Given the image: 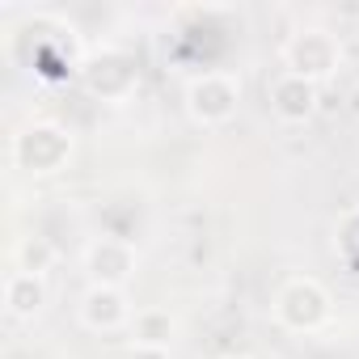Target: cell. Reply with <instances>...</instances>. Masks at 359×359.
I'll return each instance as SVG.
<instances>
[{
  "label": "cell",
  "mask_w": 359,
  "mask_h": 359,
  "mask_svg": "<svg viewBox=\"0 0 359 359\" xmlns=\"http://www.w3.org/2000/svg\"><path fill=\"white\" fill-rule=\"evenodd\" d=\"M173 338H177V317L169 309L148 304V309L131 313V346H161V351H169Z\"/></svg>",
  "instance_id": "cell-10"
},
{
  "label": "cell",
  "mask_w": 359,
  "mask_h": 359,
  "mask_svg": "<svg viewBox=\"0 0 359 359\" xmlns=\"http://www.w3.org/2000/svg\"><path fill=\"white\" fill-rule=\"evenodd\" d=\"M338 68H342V43L321 26H304L283 43V72H292V76L325 85Z\"/></svg>",
  "instance_id": "cell-2"
},
{
  "label": "cell",
  "mask_w": 359,
  "mask_h": 359,
  "mask_svg": "<svg viewBox=\"0 0 359 359\" xmlns=\"http://www.w3.org/2000/svg\"><path fill=\"white\" fill-rule=\"evenodd\" d=\"M76 152V140L64 123H30L13 135V165L30 177L60 173Z\"/></svg>",
  "instance_id": "cell-1"
},
{
  "label": "cell",
  "mask_w": 359,
  "mask_h": 359,
  "mask_svg": "<svg viewBox=\"0 0 359 359\" xmlns=\"http://www.w3.org/2000/svg\"><path fill=\"white\" fill-rule=\"evenodd\" d=\"M334 304H330V292L317 283V279H287L275 296V321L287 330V334H317L325 321H330Z\"/></svg>",
  "instance_id": "cell-3"
},
{
  "label": "cell",
  "mask_w": 359,
  "mask_h": 359,
  "mask_svg": "<svg viewBox=\"0 0 359 359\" xmlns=\"http://www.w3.org/2000/svg\"><path fill=\"white\" fill-rule=\"evenodd\" d=\"M81 81L97 102H127L140 89V68L127 51H102L81 68Z\"/></svg>",
  "instance_id": "cell-5"
},
{
  "label": "cell",
  "mask_w": 359,
  "mask_h": 359,
  "mask_svg": "<svg viewBox=\"0 0 359 359\" xmlns=\"http://www.w3.org/2000/svg\"><path fill=\"white\" fill-rule=\"evenodd\" d=\"M135 266H140V254L123 237H97L85 250V271L93 279V287H118L123 292L135 279Z\"/></svg>",
  "instance_id": "cell-6"
},
{
  "label": "cell",
  "mask_w": 359,
  "mask_h": 359,
  "mask_svg": "<svg viewBox=\"0 0 359 359\" xmlns=\"http://www.w3.org/2000/svg\"><path fill=\"white\" fill-rule=\"evenodd\" d=\"M127 359H169V351H161V346H131Z\"/></svg>",
  "instance_id": "cell-13"
},
{
  "label": "cell",
  "mask_w": 359,
  "mask_h": 359,
  "mask_svg": "<svg viewBox=\"0 0 359 359\" xmlns=\"http://www.w3.org/2000/svg\"><path fill=\"white\" fill-rule=\"evenodd\" d=\"M220 359H241V355H220Z\"/></svg>",
  "instance_id": "cell-14"
},
{
  "label": "cell",
  "mask_w": 359,
  "mask_h": 359,
  "mask_svg": "<svg viewBox=\"0 0 359 359\" xmlns=\"http://www.w3.org/2000/svg\"><path fill=\"white\" fill-rule=\"evenodd\" d=\"M334 250H338L351 266H359V208L342 212V220L334 224Z\"/></svg>",
  "instance_id": "cell-12"
},
{
  "label": "cell",
  "mask_w": 359,
  "mask_h": 359,
  "mask_svg": "<svg viewBox=\"0 0 359 359\" xmlns=\"http://www.w3.org/2000/svg\"><path fill=\"white\" fill-rule=\"evenodd\" d=\"M266 102H271V114L287 127H300L317 114L321 106V85L304 81V76H292V72H279L266 89Z\"/></svg>",
  "instance_id": "cell-7"
},
{
  "label": "cell",
  "mask_w": 359,
  "mask_h": 359,
  "mask_svg": "<svg viewBox=\"0 0 359 359\" xmlns=\"http://www.w3.org/2000/svg\"><path fill=\"white\" fill-rule=\"evenodd\" d=\"M81 325L93 334H114L131 325V304L118 287H89L81 296Z\"/></svg>",
  "instance_id": "cell-8"
},
{
  "label": "cell",
  "mask_w": 359,
  "mask_h": 359,
  "mask_svg": "<svg viewBox=\"0 0 359 359\" xmlns=\"http://www.w3.org/2000/svg\"><path fill=\"white\" fill-rule=\"evenodd\" d=\"M13 262H18V271H26V275H47V271L55 266V245H51L47 237H22L18 250H13Z\"/></svg>",
  "instance_id": "cell-11"
},
{
  "label": "cell",
  "mask_w": 359,
  "mask_h": 359,
  "mask_svg": "<svg viewBox=\"0 0 359 359\" xmlns=\"http://www.w3.org/2000/svg\"><path fill=\"white\" fill-rule=\"evenodd\" d=\"M5 309H9V317H18V321H34V317L47 309V279H43V275L13 271V275L5 279Z\"/></svg>",
  "instance_id": "cell-9"
},
{
  "label": "cell",
  "mask_w": 359,
  "mask_h": 359,
  "mask_svg": "<svg viewBox=\"0 0 359 359\" xmlns=\"http://www.w3.org/2000/svg\"><path fill=\"white\" fill-rule=\"evenodd\" d=\"M241 106V81L233 72H203L187 85V114L199 127H224Z\"/></svg>",
  "instance_id": "cell-4"
}]
</instances>
